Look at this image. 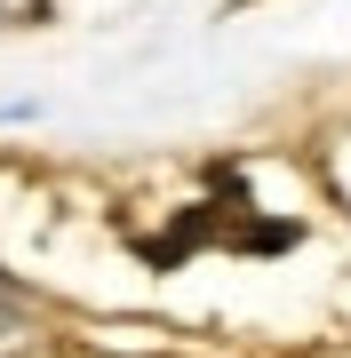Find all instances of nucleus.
Here are the masks:
<instances>
[{
	"mask_svg": "<svg viewBox=\"0 0 351 358\" xmlns=\"http://www.w3.org/2000/svg\"><path fill=\"white\" fill-rule=\"evenodd\" d=\"M192 247H247V255H280V247H296V223H256L247 215V199H208V207H184V223L168 231V239H152L144 255H152L160 271H176Z\"/></svg>",
	"mask_w": 351,
	"mask_h": 358,
	"instance_id": "1",
	"label": "nucleus"
},
{
	"mask_svg": "<svg viewBox=\"0 0 351 358\" xmlns=\"http://www.w3.org/2000/svg\"><path fill=\"white\" fill-rule=\"evenodd\" d=\"M25 303H16V294H0V350H16V343H25Z\"/></svg>",
	"mask_w": 351,
	"mask_h": 358,
	"instance_id": "2",
	"label": "nucleus"
},
{
	"mask_svg": "<svg viewBox=\"0 0 351 358\" xmlns=\"http://www.w3.org/2000/svg\"><path fill=\"white\" fill-rule=\"evenodd\" d=\"M0 294H16V287H8V279H0Z\"/></svg>",
	"mask_w": 351,
	"mask_h": 358,
	"instance_id": "3",
	"label": "nucleus"
}]
</instances>
